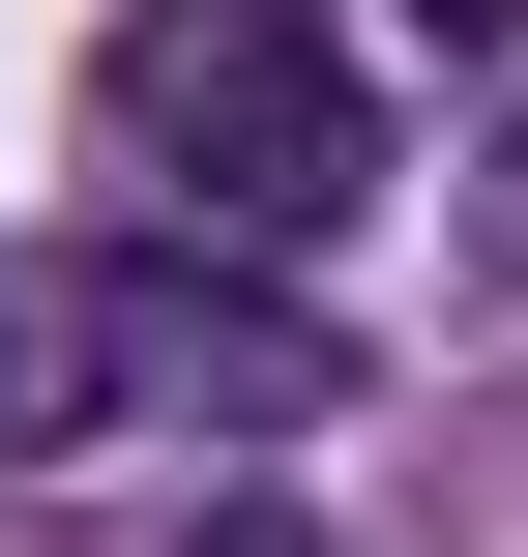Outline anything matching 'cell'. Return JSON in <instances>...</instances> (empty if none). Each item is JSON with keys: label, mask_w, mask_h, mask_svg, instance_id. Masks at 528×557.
<instances>
[{"label": "cell", "mask_w": 528, "mask_h": 557, "mask_svg": "<svg viewBox=\"0 0 528 557\" xmlns=\"http://www.w3.org/2000/svg\"><path fill=\"white\" fill-rule=\"evenodd\" d=\"M88 176L118 235H206V264H294L382 206V88L323 0H118L88 29Z\"/></svg>", "instance_id": "6da1fadb"}, {"label": "cell", "mask_w": 528, "mask_h": 557, "mask_svg": "<svg viewBox=\"0 0 528 557\" xmlns=\"http://www.w3.org/2000/svg\"><path fill=\"white\" fill-rule=\"evenodd\" d=\"M412 29H441V59H528V0H412Z\"/></svg>", "instance_id": "277c9868"}, {"label": "cell", "mask_w": 528, "mask_h": 557, "mask_svg": "<svg viewBox=\"0 0 528 557\" xmlns=\"http://www.w3.org/2000/svg\"><path fill=\"white\" fill-rule=\"evenodd\" d=\"M176 557H323V529H294V499H206V529H176Z\"/></svg>", "instance_id": "3957f363"}, {"label": "cell", "mask_w": 528, "mask_h": 557, "mask_svg": "<svg viewBox=\"0 0 528 557\" xmlns=\"http://www.w3.org/2000/svg\"><path fill=\"white\" fill-rule=\"evenodd\" d=\"M353 352L294 323V264H206V235H0V470H88V441H294Z\"/></svg>", "instance_id": "7a4b0ae2"}]
</instances>
